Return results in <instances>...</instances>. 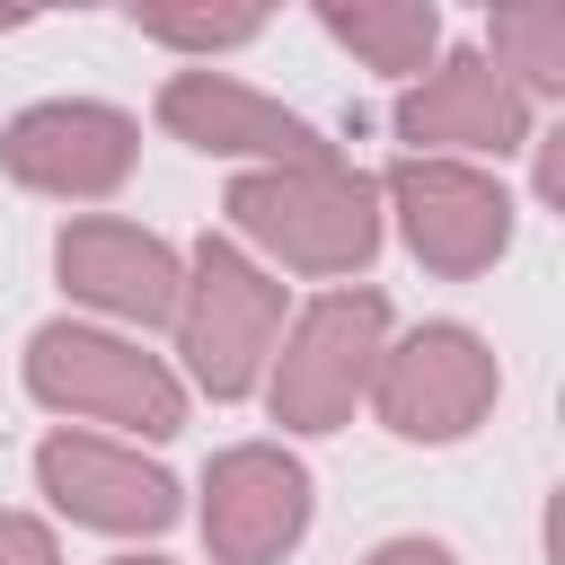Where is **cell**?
<instances>
[{
    "instance_id": "ac0fdd59",
    "label": "cell",
    "mask_w": 565,
    "mask_h": 565,
    "mask_svg": "<svg viewBox=\"0 0 565 565\" xmlns=\"http://www.w3.org/2000/svg\"><path fill=\"white\" fill-rule=\"evenodd\" d=\"M353 565H468L450 539H433V530H388V539H371Z\"/></svg>"
},
{
    "instance_id": "5bb4252c",
    "label": "cell",
    "mask_w": 565,
    "mask_h": 565,
    "mask_svg": "<svg viewBox=\"0 0 565 565\" xmlns=\"http://www.w3.org/2000/svg\"><path fill=\"white\" fill-rule=\"evenodd\" d=\"M477 53H486L539 115H565V0H503V9H486Z\"/></svg>"
},
{
    "instance_id": "ba28073f",
    "label": "cell",
    "mask_w": 565,
    "mask_h": 565,
    "mask_svg": "<svg viewBox=\"0 0 565 565\" xmlns=\"http://www.w3.org/2000/svg\"><path fill=\"white\" fill-rule=\"evenodd\" d=\"M185 512H194L203 565H282L318 530V468L291 441L247 433V441H221L203 459Z\"/></svg>"
},
{
    "instance_id": "9c48e42d",
    "label": "cell",
    "mask_w": 565,
    "mask_h": 565,
    "mask_svg": "<svg viewBox=\"0 0 565 565\" xmlns=\"http://www.w3.org/2000/svg\"><path fill=\"white\" fill-rule=\"evenodd\" d=\"M141 168V115L115 97H26L0 124V177L62 212H106Z\"/></svg>"
},
{
    "instance_id": "277c9868",
    "label": "cell",
    "mask_w": 565,
    "mask_h": 565,
    "mask_svg": "<svg viewBox=\"0 0 565 565\" xmlns=\"http://www.w3.org/2000/svg\"><path fill=\"white\" fill-rule=\"evenodd\" d=\"M388 335H397V300H388L380 282H335V291L291 300L282 344H274L265 388H256L274 441L300 450V441L344 433V424L362 415V397H371V371H380Z\"/></svg>"
},
{
    "instance_id": "2e32d148",
    "label": "cell",
    "mask_w": 565,
    "mask_h": 565,
    "mask_svg": "<svg viewBox=\"0 0 565 565\" xmlns=\"http://www.w3.org/2000/svg\"><path fill=\"white\" fill-rule=\"evenodd\" d=\"M521 159H530V212H565V115H539Z\"/></svg>"
},
{
    "instance_id": "5b68a950",
    "label": "cell",
    "mask_w": 565,
    "mask_h": 565,
    "mask_svg": "<svg viewBox=\"0 0 565 565\" xmlns=\"http://www.w3.org/2000/svg\"><path fill=\"white\" fill-rule=\"evenodd\" d=\"M494 406H503V353L468 318L397 327L371 371V397H362V415L406 450H459L494 424Z\"/></svg>"
},
{
    "instance_id": "e0dca14e",
    "label": "cell",
    "mask_w": 565,
    "mask_h": 565,
    "mask_svg": "<svg viewBox=\"0 0 565 565\" xmlns=\"http://www.w3.org/2000/svg\"><path fill=\"white\" fill-rule=\"evenodd\" d=\"M0 565H62V530L35 503H0Z\"/></svg>"
},
{
    "instance_id": "8fae6325",
    "label": "cell",
    "mask_w": 565,
    "mask_h": 565,
    "mask_svg": "<svg viewBox=\"0 0 565 565\" xmlns=\"http://www.w3.org/2000/svg\"><path fill=\"white\" fill-rule=\"evenodd\" d=\"M539 132V106L477 53L441 44L406 88H388V141L406 159H468V168H512Z\"/></svg>"
},
{
    "instance_id": "3957f363",
    "label": "cell",
    "mask_w": 565,
    "mask_h": 565,
    "mask_svg": "<svg viewBox=\"0 0 565 565\" xmlns=\"http://www.w3.org/2000/svg\"><path fill=\"white\" fill-rule=\"evenodd\" d=\"M291 300L300 291L282 274H265L238 238L203 230L185 247V282H177V318H168V371L185 380V397L247 406L265 388V362L282 344Z\"/></svg>"
},
{
    "instance_id": "52a82bcc",
    "label": "cell",
    "mask_w": 565,
    "mask_h": 565,
    "mask_svg": "<svg viewBox=\"0 0 565 565\" xmlns=\"http://www.w3.org/2000/svg\"><path fill=\"white\" fill-rule=\"evenodd\" d=\"M35 477V512L53 530H88V539H115V547H150L185 521V486L159 450L141 441H115V433H79V424H53L26 459Z\"/></svg>"
},
{
    "instance_id": "7a4b0ae2",
    "label": "cell",
    "mask_w": 565,
    "mask_h": 565,
    "mask_svg": "<svg viewBox=\"0 0 565 565\" xmlns=\"http://www.w3.org/2000/svg\"><path fill=\"white\" fill-rule=\"evenodd\" d=\"M18 388H26V406H44L53 424L115 433V441H141V450L177 441L185 415H194V397H185V380L168 371L159 344L115 335V327H88V318H71V309L26 335Z\"/></svg>"
},
{
    "instance_id": "7c38bea8",
    "label": "cell",
    "mask_w": 565,
    "mask_h": 565,
    "mask_svg": "<svg viewBox=\"0 0 565 565\" xmlns=\"http://www.w3.org/2000/svg\"><path fill=\"white\" fill-rule=\"evenodd\" d=\"M150 124L168 141H185L194 159H221L230 177L247 168H309V159H335V141L282 106L274 88L238 79V71H212V62H177L159 88H150Z\"/></svg>"
},
{
    "instance_id": "6da1fadb",
    "label": "cell",
    "mask_w": 565,
    "mask_h": 565,
    "mask_svg": "<svg viewBox=\"0 0 565 565\" xmlns=\"http://www.w3.org/2000/svg\"><path fill=\"white\" fill-rule=\"evenodd\" d=\"M221 238H238L265 274L282 282H371L388 221H380V185L371 168H353V150L309 159V168H247L221 185Z\"/></svg>"
},
{
    "instance_id": "d6986e66",
    "label": "cell",
    "mask_w": 565,
    "mask_h": 565,
    "mask_svg": "<svg viewBox=\"0 0 565 565\" xmlns=\"http://www.w3.org/2000/svg\"><path fill=\"white\" fill-rule=\"evenodd\" d=\"M106 565H185V556H168V547H115Z\"/></svg>"
},
{
    "instance_id": "4fadbf2b",
    "label": "cell",
    "mask_w": 565,
    "mask_h": 565,
    "mask_svg": "<svg viewBox=\"0 0 565 565\" xmlns=\"http://www.w3.org/2000/svg\"><path fill=\"white\" fill-rule=\"evenodd\" d=\"M309 26H318L335 53H353L371 79H388V88H406V79L450 44L441 0H318Z\"/></svg>"
},
{
    "instance_id": "8992f818",
    "label": "cell",
    "mask_w": 565,
    "mask_h": 565,
    "mask_svg": "<svg viewBox=\"0 0 565 565\" xmlns=\"http://www.w3.org/2000/svg\"><path fill=\"white\" fill-rule=\"evenodd\" d=\"M371 185H380L388 238H397L406 265L433 274V282H477V274H494V265L512 256V238H521V194H512L503 168L406 159V150H397L388 168H371Z\"/></svg>"
},
{
    "instance_id": "30bf717a",
    "label": "cell",
    "mask_w": 565,
    "mask_h": 565,
    "mask_svg": "<svg viewBox=\"0 0 565 565\" xmlns=\"http://www.w3.org/2000/svg\"><path fill=\"white\" fill-rule=\"evenodd\" d=\"M53 282L62 309L115 335H168L177 318V282H185V247L132 212H62L53 230Z\"/></svg>"
},
{
    "instance_id": "9a60e30c",
    "label": "cell",
    "mask_w": 565,
    "mask_h": 565,
    "mask_svg": "<svg viewBox=\"0 0 565 565\" xmlns=\"http://www.w3.org/2000/svg\"><path fill=\"white\" fill-rule=\"evenodd\" d=\"M132 35L177 53V62H212L221 71L230 53L274 35V9H132Z\"/></svg>"
}]
</instances>
